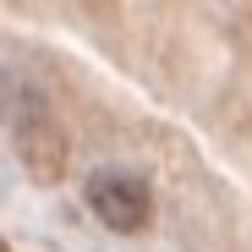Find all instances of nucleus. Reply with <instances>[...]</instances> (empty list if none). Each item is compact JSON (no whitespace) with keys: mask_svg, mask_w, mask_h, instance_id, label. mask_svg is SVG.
<instances>
[{"mask_svg":"<svg viewBox=\"0 0 252 252\" xmlns=\"http://www.w3.org/2000/svg\"><path fill=\"white\" fill-rule=\"evenodd\" d=\"M88 208L99 214L104 230H115V236H137V230L154 220V192H148L143 176H121V170H110V176H94V181H88Z\"/></svg>","mask_w":252,"mask_h":252,"instance_id":"nucleus-1","label":"nucleus"},{"mask_svg":"<svg viewBox=\"0 0 252 252\" xmlns=\"http://www.w3.org/2000/svg\"><path fill=\"white\" fill-rule=\"evenodd\" d=\"M17 154H22V164H28V176H33V181L55 187V181L66 176L71 143H66V132H61V126H55L44 110H33V115L17 121Z\"/></svg>","mask_w":252,"mask_h":252,"instance_id":"nucleus-2","label":"nucleus"},{"mask_svg":"<svg viewBox=\"0 0 252 252\" xmlns=\"http://www.w3.org/2000/svg\"><path fill=\"white\" fill-rule=\"evenodd\" d=\"M0 252H11V247H6V241H0Z\"/></svg>","mask_w":252,"mask_h":252,"instance_id":"nucleus-3","label":"nucleus"}]
</instances>
